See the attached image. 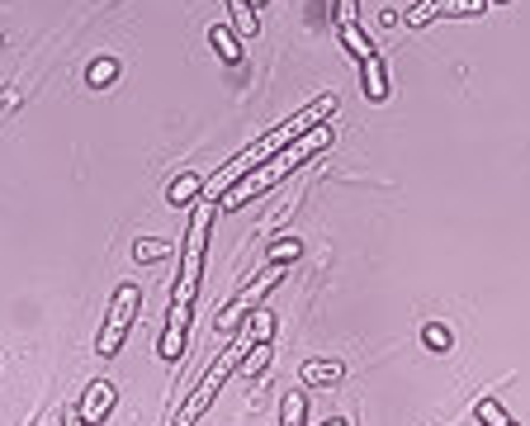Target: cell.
Instances as JSON below:
<instances>
[{
  "label": "cell",
  "instance_id": "18",
  "mask_svg": "<svg viewBox=\"0 0 530 426\" xmlns=\"http://www.w3.org/2000/svg\"><path fill=\"white\" fill-rule=\"evenodd\" d=\"M227 10H233L237 34H261V10H251L247 0H227Z\"/></svg>",
  "mask_w": 530,
  "mask_h": 426
},
{
  "label": "cell",
  "instance_id": "10",
  "mask_svg": "<svg viewBox=\"0 0 530 426\" xmlns=\"http://www.w3.org/2000/svg\"><path fill=\"white\" fill-rule=\"evenodd\" d=\"M185 341H189V308H171L166 313V332H161V341H157V355L161 360H181Z\"/></svg>",
  "mask_w": 530,
  "mask_h": 426
},
{
  "label": "cell",
  "instance_id": "13",
  "mask_svg": "<svg viewBox=\"0 0 530 426\" xmlns=\"http://www.w3.org/2000/svg\"><path fill=\"white\" fill-rule=\"evenodd\" d=\"M199 195H204V181H199L195 171H189V175H181V181L171 185L166 204H175V209H195V204H199Z\"/></svg>",
  "mask_w": 530,
  "mask_h": 426
},
{
  "label": "cell",
  "instance_id": "15",
  "mask_svg": "<svg viewBox=\"0 0 530 426\" xmlns=\"http://www.w3.org/2000/svg\"><path fill=\"white\" fill-rule=\"evenodd\" d=\"M209 43H213V52H219L223 62H242V43H237V34L227 29V24H213V29H209Z\"/></svg>",
  "mask_w": 530,
  "mask_h": 426
},
{
  "label": "cell",
  "instance_id": "19",
  "mask_svg": "<svg viewBox=\"0 0 530 426\" xmlns=\"http://www.w3.org/2000/svg\"><path fill=\"white\" fill-rule=\"evenodd\" d=\"M166 252H171V242H161V237H138L133 242V260H142V266L147 260H161Z\"/></svg>",
  "mask_w": 530,
  "mask_h": 426
},
{
  "label": "cell",
  "instance_id": "17",
  "mask_svg": "<svg viewBox=\"0 0 530 426\" xmlns=\"http://www.w3.org/2000/svg\"><path fill=\"white\" fill-rule=\"evenodd\" d=\"M114 81H119V62H114V58H95V62H90V72H86V86L104 90V86H114Z\"/></svg>",
  "mask_w": 530,
  "mask_h": 426
},
{
  "label": "cell",
  "instance_id": "8",
  "mask_svg": "<svg viewBox=\"0 0 530 426\" xmlns=\"http://www.w3.org/2000/svg\"><path fill=\"white\" fill-rule=\"evenodd\" d=\"M114 403H119V389H114V383H110V379H90L72 417H76L81 426H100V422L114 412Z\"/></svg>",
  "mask_w": 530,
  "mask_h": 426
},
{
  "label": "cell",
  "instance_id": "6",
  "mask_svg": "<svg viewBox=\"0 0 530 426\" xmlns=\"http://www.w3.org/2000/svg\"><path fill=\"white\" fill-rule=\"evenodd\" d=\"M138 308H142V290H138V284H119V290H114V304H110V318H104L100 337H95V355L114 360V355L124 351V337H128L133 318H138Z\"/></svg>",
  "mask_w": 530,
  "mask_h": 426
},
{
  "label": "cell",
  "instance_id": "1",
  "mask_svg": "<svg viewBox=\"0 0 530 426\" xmlns=\"http://www.w3.org/2000/svg\"><path fill=\"white\" fill-rule=\"evenodd\" d=\"M332 109H336V95H318V100H308L303 109H298V114H289V119H284L280 128H270L265 137H256L251 147H242V152H237L233 161H227L223 171H213L209 181H204V195H209L213 204H219V199L227 195V190H233V185L242 181V175H251L256 167H265L270 157H275V152H284V147H289L294 137H303L308 128L327 123V119H332Z\"/></svg>",
  "mask_w": 530,
  "mask_h": 426
},
{
  "label": "cell",
  "instance_id": "11",
  "mask_svg": "<svg viewBox=\"0 0 530 426\" xmlns=\"http://www.w3.org/2000/svg\"><path fill=\"white\" fill-rule=\"evenodd\" d=\"M342 379H346L342 360H303L298 365V383H303V389H336Z\"/></svg>",
  "mask_w": 530,
  "mask_h": 426
},
{
  "label": "cell",
  "instance_id": "20",
  "mask_svg": "<svg viewBox=\"0 0 530 426\" xmlns=\"http://www.w3.org/2000/svg\"><path fill=\"white\" fill-rule=\"evenodd\" d=\"M247 327H251V337H256V341H270V337H275V313L261 304V308H256L251 318H247Z\"/></svg>",
  "mask_w": 530,
  "mask_h": 426
},
{
  "label": "cell",
  "instance_id": "12",
  "mask_svg": "<svg viewBox=\"0 0 530 426\" xmlns=\"http://www.w3.org/2000/svg\"><path fill=\"white\" fill-rule=\"evenodd\" d=\"M360 90H365V100H374V105L388 100V72H384V62H379V52L360 62Z\"/></svg>",
  "mask_w": 530,
  "mask_h": 426
},
{
  "label": "cell",
  "instance_id": "9",
  "mask_svg": "<svg viewBox=\"0 0 530 426\" xmlns=\"http://www.w3.org/2000/svg\"><path fill=\"white\" fill-rule=\"evenodd\" d=\"M488 0H417L412 10H407V24L412 29H421V24H431V19H445V15H488Z\"/></svg>",
  "mask_w": 530,
  "mask_h": 426
},
{
  "label": "cell",
  "instance_id": "22",
  "mask_svg": "<svg viewBox=\"0 0 530 426\" xmlns=\"http://www.w3.org/2000/svg\"><path fill=\"white\" fill-rule=\"evenodd\" d=\"M479 422H483V426H516L497 398H483V403H479Z\"/></svg>",
  "mask_w": 530,
  "mask_h": 426
},
{
  "label": "cell",
  "instance_id": "24",
  "mask_svg": "<svg viewBox=\"0 0 530 426\" xmlns=\"http://www.w3.org/2000/svg\"><path fill=\"white\" fill-rule=\"evenodd\" d=\"M66 426H81V422H76V417H66Z\"/></svg>",
  "mask_w": 530,
  "mask_h": 426
},
{
  "label": "cell",
  "instance_id": "7",
  "mask_svg": "<svg viewBox=\"0 0 530 426\" xmlns=\"http://www.w3.org/2000/svg\"><path fill=\"white\" fill-rule=\"evenodd\" d=\"M336 34H342V43H346V52H350L356 62L374 58L370 34L360 29V0H336Z\"/></svg>",
  "mask_w": 530,
  "mask_h": 426
},
{
  "label": "cell",
  "instance_id": "23",
  "mask_svg": "<svg viewBox=\"0 0 530 426\" xmlns=\"http://www.w3.org/2000/svg\"><path fill=\"white\" fill-rule=\"evenodd\" d=\"M421 341H426L431 351H450L455 346V337H450V327H441V322H431L426 332H421Z\"/></svg>",
  "mask_w": 530,
  "mask_h": 426
},
{
  "label": "cell",
  "instance_id": "21",
  "mask_svg": "<svg viewBox=\"0 0 530 426\" xmlns=\"http://www.w3.org/2000/svg\"><path fill=\"white\" fill-rule=\"evenodd\" d=\"M298 256H303V242L298 237H284V242L270 246V266H289V260H298Z\"/></svg>",
  "mask_w": 530,
  "mask_h": 426
},
{
  "label": "cell",
  "instance_id": "16",
  "mask_svg": "<svg viewBox=\"0 0 530 426\" xmlns=\"http://www.w3.org/2000/svg\"><path fill=\"white\" fill-rule=\"evenodd\" d=\"M270 369V341H256V346L242 355V365H237V375H247V379H261Z\"/></svg>",
  "mask_w": 530,
  "mask_h": 426
},
{
  "label": "cell",
  "instance_id": "4",
  "mask_svg": "<svg viewBox=\"0 0 530 426\" xmlns=\"http://www.w3.org/2000/svg\"><path fill=\"white\" fill-rule=\"evenodd\" d=\"M213 218H219V204H213V199H199L195 213H189V232H185V252H181V275H175V290H171V308H195Z\"/></svg>",
  "mask_w": 530,
  "mask_h": 426
},
{
  "label": "cell",
  "instance_id": "2",
  "mask_svg": "<svg viewBox=\"0 0 530 426\" xmlns=\"http://www.w3.org/2000/svg\"><path fill=\"white\" fill-rule=\"evenodd\" d=\"M327 147H332V123H318V128H308L303 137H294L284 152H275V157L265 161V167H256L251 175H242V181L219 199V209H227V213H233V209H247L251 199H261L265 190H275L289 171H298L303 161H312L318 152H327Z\"/></svg>",
  "mask_w": 530,
  "mask_h": 426
},
{
  "label": "cell",
  "instance_id": "14",
  "mask_svg": "<svg viewBox=\"0 0 530 426\" xmlns=\"http://www.w3.org/2000/svg\"><path fill=\"white\" fill-rule=\"evenodd\" d=\"M280 426H308V393H303V389H289V393H284Z\"/></svg>",
  "mask_w": 530,
  "mask_h": 426
},
{
  "label": "cell",
  "instance_id": "5",
  "mask_svg": "<svg viewBox=\"0 0 530 426\" xmlns=\"http://www.w3.org/2000/svg\"><path fill=\"white\" fill-rule=\"evenodd\" d=\"M280 280H284V266H265V270L256 275L251 284H242V290H237V294L227 298L223 308H219V318H213V327H219V337H237L242 327H247V318H251V313L265 304V294L275 290Z\"/></svg>",
  "mask_w": 530,
  "mask_h": 426
},
{
  "label": "cell",
  "instance_id": "3",
  "mask_svg": "<svg viewBox=\"0 0 530 426\" xmlns=\"http://www.w3.org/2000/svg\"><path fill=\"white\" fill-rule=\"evenodd\" d=\"M256 346V337H251V327H242L237 337H227V351L213 360L209 369H204V379L195 383V393L185 398L181 407H175V417H171V426H195L204 412L213 407V398H219V389H223V379L227 375H237V365H242V355H247Z\"/></svg>",
  "mask_w": 530,
  "mask_h": 426
},
{
  "label": "cell",
  "instance_id": "25",
  "mask_svg": "<svg viewBox=\"0 0 530 426\" xmlns=\"http://www.w3.org/2000/svg\"><path fill=\"white\" fill-rule=\"evenodd\" d=\"M488 5H493V0H488ZM497 5H507V0H497Z\"/></svg>",
  "mask_w": 530,
  "mask_h": 426
}]
</instances>
